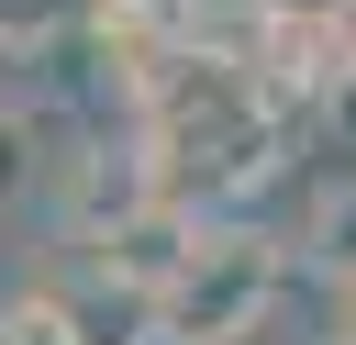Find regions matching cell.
<instances>
[{"mask_svg": "<svg viewBox=\"0 0 356 345\" xmlns=\"http://www.w3.org/2000/svg\"><path fill=\"white\" fill-rule=\"evenodd\" d=\"M134 134L156 145V167H167V200L211 211V200H245V189H267L289 111L267 100V78H256V56H245V45H200V33H189V45H178V67L145 89Z\"/></svg>", "mask_w": 356, "mask_h": 345, "instance_id": "6da1fadb", "label": "cell"}, {"mask_svg": "<svg viewBox=\"0 0 356 345\" xmlns=\"http://www.w3.org/2000/svg\"><path fill=\"white\" fill-rule=\"evenodd\" d=\"M278 278H289V245L256 234V223H234V211H211L200 245L178 256V278L156 289V345H245L267 323Z\"/></svg>", "mask_w": 356, "mask_h": 345, "instance_id": "7a4b0ae2", "label": "cell"}, {"mask_svg": "<svg viewBox=\"0 0 356 345\" xmlns=\"http://www.w3.org/2000/svg\"><path fill=\"white\" fill-rule=\"evenodd\" d=\"M167 200V167H156V145L122 122V134H89L67 167H56V223H67V245H111L122 223H145Z\"/></svg>", "mask_w": 356, "mask_h": 345, "instance_id": "3957f363", "label": "cell"}, {"mask_svg": "<svg viewBox=\"0 0 356 345\" xmlns=\"http://www.w3.org/2000/svg\"><path fill=\"white\" fill-rule=\"evenodd\" d=\"M56 300H67V323H78V345H156V289H134V278H111L100 256H78V267L56 278Z\"/></svg>", "mask_w": 356, "mask_h": 345, "instance_id": "277c9868", "label": "cell"}, {"mask_svg": "<svg viewBox=\"0 0 356 345\" xmlns=\"http://www.w3.org/2000/svg\"><path fill=\"white\" fill-rule=\"evenodd\" d=\"M300 245H312V267H323L334 289H356V178H334V189L312 200V234H300Z\"/></svg>", "mask_w": 356, "mask_h": 345, "instance_id": "5b68a950", "label": "cell"}, {"mask_svg": "<svg viewBox=\"0 0 356 345\" xmlns=\"http://www.w3.org/2000/svg\"><path fill=\"white\" fill-rule=\"evenodd\" d=\"M0 345H78V323L56 289H22V300H0Z\"/></svg>", "mask_w": 356, "mask_h": 345, "instance_id": "8992f818", "label": "cell"}, {"mask_svg": "<svg viewBox=\"0 0 356 345\" xmlns=\"http://www.w3.org/2000/svg\"><path fill=\"white\" fill-rule=\"evenodd\" d=\"M67 22H78V0H0V45H11V56H33V45H56Z\"/></svg>", "mask_w": 356, "mask_h": 345, "instance_id": "52a82bcc", "label": "cell"}, {"mask_svg": "<svg viewBox=\"0 0 356 345\" xmlns=\"http://www.w3.org/2000/svg\"><path fill=\"white\" fill-rule=\"evenodd\" d=\"M22 178H33V111L0 100V200H22Z\"/></svg>", "mask_w": 356, "mask_h": 345, "instance_id": "ba28073f", "label": "cell"}, {"mask_svg": "<svg viewBox=\"0 0 356 345\" xmlns=\"http://www.w3.org/2000/svg\"><path fill=\"white\" fill-rule=\"evenodd\" d=\"M89 11H167V22H189V0H89Z\"/></svg>", "mask_w": 356, "mask_h": 345, "instance_id": "9c48e42d", "label": "cell"}, {"mask_svg": "<svg viewBox=\"0 0 356 345\" xmlns=\"http://www.w3.org/2000/svg\"><path fill=\"white\" fill-rule=\"evenodd\" d=\"M323 345H356V289H334V334Z\"/></svg>", "mask_w": 356, "mask_h": 345, "instance_id": "30bf717a", "label": "cell"}, {"mask_svg": "<svg viewBox=\"0 0 356 345\" xmlns=\"http://www.w3.org/2000/svg\"><path fill=\"white\" fill-rule=\"evenodd\" d=\"M345 56H356V0H345Z\"/></svg>", "mask_w": 356, "mask_h": 345, "instance_id": "8fae6325", "label": "cell"}]
</instances>
